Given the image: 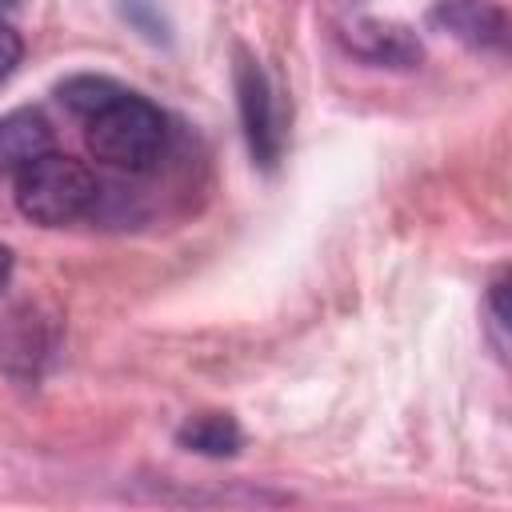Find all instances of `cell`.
I'll return each instance as SVG.
<instances>
[{
	"instance_id": "1",
	"label": "cell",
	"mask_w": 512,
	"mask_h": 512,
	"mask_svg": "<svg viewBox=\"0 0 512 512\" xmlns=\"http://www.w3.org/2000/svg\"><path fill=\"white\" fill-rule=\"evenodd\" d=\"M164 140H168V128L160 108L136 92H124L120 100H112L104 112L88 120V152L108 168L148 172L160 160Z\"/></svg>"
},
{
	"instance_id": "2",
	"label": "cell",
	"mask_w": 512,
	"mask_h": 512,
	"mask_svg": "<svg viewBox=\"0 0 512 512\" xmlns=\"http://www.w3.org/2000/svg\"><path fill=\"white\" fill-rule=\"evenodd\" d=\"M96 204V176L84 160L44 152L16 172V208L44 228L80 220Z\"/></svg>"
},
{
	"instance_id": "3",
	"label": "cell",
	"mask_w": 512,
	"mask_h": 512,
	"mask_svg": "<svg viewBox=\"0 0 512 512\" xmlns=\"http://www.w3.org/2000/svg\"><path fill=\"white\" fill-rule=\"evenodd\" d=\"M432 28L448 32L468 48H496L504 40V8L492 0H436L428 12Z\"/></svg>"
},
{
	"instance_id": "4",
	"label": "cell",
	"mask_w": 512,
	"mask_h": 512,
	"mask_svg": "<svg viewBox=\"0 0 512 512\" xmlns=\"http://www.w3.org/2000/svg\"><path fill=\"white\" fill-rule=\"evenodd\" d=\"M236 88H240V112H244V128H248L252 152L260 156V164H272L276 148H280V128H276V116H272L268 80H264V72L252 60H240Z\"/></svg>"
},
{
	"instance_id": "5",
	"label": "cell",
	"mask_w": 512,
	"mask_h": 512,
	"mask_svg": "<svg viewBox=\"0 0 512 512\" xmlns=\"http://www.w3.org/2000/svg\"><path fill=\"white\" fill-rule=\"evenodd\" d=\"M52 152V124L36 108H16L0 116V168L20 172L24 164Z\"/></svg>"
},
{
	"instance_id": "6",
	"label": "cell",
	"mask_w": 512,
	"mask_h": 512,
	"mask_svg": "<svg viewBox=\"0 0 512 512\" xmlns=\"http://www.w3.org/2000/svg\"><path fill=\"white\" fill-rule=\"evenodd\" d=\"M240 440V424L228 412H200L176 428V444L200 456H232L240 452Z\"/></svg>"
},
{
	"instance_id": "7",
	"label": "cell",
	"mask_w": 512,
	"mask_h": 512,
	"mask_svg": "<svg viewBox=\"0 0 512 512\" xmlns=\"http://www.w3.org/2000/svg\"><path fill=\"white\" fill-rule=\"evenodd\" d=\"M356 48L372 60H388V64H412L420 60V44L408 36V28L400 24H380V20H360L352 32Z\"/></svg>"
},
{
	"instance_id": "8",
	"label": "cell",
	"mask_w": 512,
	"mask_h": 512,
	"mask_svg": "<svg viewBox=\"0 0 512 512\" xmlns=\"http://www.w3.org/2000/svg\"><path fill=\"white\" fill-rule=\"evenodd\" d=\"M56 92H60V104L72 108V112L84 116V120H92L96 112H104L112 100L124 96V88H120L116 80H108V76H92V72H84V76H68Z\"/></svg>"
},
{
	"instance_id": "9",
	"label": "cell",
	"mask_w": 512,
	"mask_h": 512,
	"mask_svg": "<svg viewBox=\"0 0 512 512\" xmlns=\"http://www.w3.org/2000/svg\"><path fill=\"white\" fill-rule=\"evenodd\" d=\"M20 52H24V44H20V36H16V28H8V24H0V80L20 64Z\"/></svg>"
},
{
	"instance_id": "10",
	"label": "cell",
	"mask_w": 512,
	"mask_h": 512,
	"mask_svg": "<svg viewBox=\"0 0 512 512\" xmlns=\"http://www.w3.org/2000/svg\"><path fill=\"white\" fill-rule=\"evenodd\" d=\"M8 276H12V248L0 244V288L8 284Z\"/></svg>"
},
{
	"instance_id": "11",
	"label": "cell",
	"mask_w": 512,
	"mask_h": 512,
	"mask_svg": "<svg viewBox=\"0 0 512 512\" xmlns=\"http://www.w3.org/2000/svg\"><path fill=\"white\" fill-rule=\"evenodd\" d=\"M0 4H16V0H0Z\"/></svg>"
}]
</instances>
